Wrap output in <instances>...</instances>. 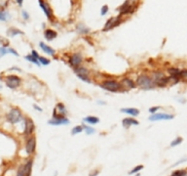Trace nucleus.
Returning a JSON list of instances; mask_svg holds the SVG:
<instances>
[{
	"mask_svg": "<svg viewBox=\"0 0 187 176\" xmlns=\"http://www.w3.org/2000/svg\"><path fill=\"white\" fill-rule=\"evenodd\" d=\"M83 121L84 122H87L89 124H96L100 122V118L95 116H86Z\"/></svg>",
	"mask_w": 187,
	"mask_h": 176,
	"instance_id": "412c9836",
	"label": "nucleus"
},
{
	"mask_svg": "<svg viewBox=\"0 0 187 176\" xmlns=\"http://www.w3.org/2000/svg\"><path fill=\"white\" fill-rule=\"evenodd\" d=\"M83 128H84V130L86 131V133H87L88 135H90V134H94V133L96 132V129L94 128V127L90 126V125H86V124H83Z\"/></svg>",
	"mask_w": 187,
	"mask_h": 176,
	"instance_id": "bb28decb",
	"label": "nucleus"
},
{
	"mask_svg": "<svg viewBox=\"0 0 187 176\" xmlns=\"http://www.w3.org/2000/svg\"><path fill=\"white\" fill-rule=\"evenodd\" d=\"M38 3H39L40 8H41V10L43 11V13L46 15L47 19L50 22H54L55 21V16L53 14L52 8L50 7V5H49L45 0H38Z\"/></svg>",
	"mask_w": 187,
	"mask_h": 176,
	"instance_id": "39448f33",
	"label": "nucleus"
},
{
	"mask_svg": "<svg viewBox=\"0 0 187 176\" xmlns=\"http://www.w3.org/2000/svg\"><path fill=\"white\" fill-rule=\"evenodd\" d=\"M26 59L27 60V61H29L30 63H32V64H35V65H37L38 67H40V62H39V60L37 59V58H35L34 56H32L31 54L30 55H27V56H26Z\"/></svg>",
	"mask_w": 187,
	"mask_h": 176,
	"instance_id": "393cba45",
	"label": "nucleus"
},
{
	"mask_svg": "<svg viewBox=\"0 0 187 176\" xmlns=\"http://www.w3.org/2000/svg\"><path fill=\"white\" fill-rule=\"evenodd\" d=\"M115 20V17H111L109 18L106 23H104V27L102 28L101 31H103V33H105V31H109L111 29H113V22H114Z\"/></svg>",
	"mask_w": 187,
	"mask_h": 176,
	"instance_id": "6ab92c4d",
	"label": "nucleus"
},
{
	"mask_svg": "<svg viewBox=\"0 0 187 176\" xmlns=\"http://www.w3.org/2000/svg\"><path fill=\"white\" fill-rule=\"evenodd\" d=\"M75 29H76V31H77L79 34H82V35H87V34H89L91 33L90 28H88L85 25V23H77L76 27H75Z\"/></svg>",
	"mask_w": 187,
	"mask_h": 176,
	"instance_id": "ddd939ff",
	"label": "nucleus"
},
{
	"mask_svg": "<svg viewBox=\"0 0 187 176\" xmlns=\"http://www.w3.org/2000/svg\"><path fill=\"white\" fill-rule=\"evenodd\" d=\"M33 108L36 110V111H42L43 110L41 109V108H40L39 106H37V105H35V104H34V105H33Z\"/></svg>",
	"mask_w": 187,
	"mask_h": 176,
	"instance_id": "a19ab883",
	"label": "nucleus"
},
{
	"mask_svg": "<svg viewBox=\"0 0 187 176\" xmlns=\"http://www.w3.org/2000/svg\"><path fill=\"white\" fill-rule=\"evenodd\" d=\"M17 176H26V172H24V165H21L20 168L18 169Z\"/></svg>",
	"mask_w": 187,
	"mask_h": 176,
	"instance_id": "72a5a7b5",
	"label": "nucleus"
},
{
	"mask_svg": "<svg viewBox=\"0 0 187 176\" xmlns=\"http://www.w3.org/2000/svg\"><path fill=\"white\" fill-rule=\"evenodd\" d=\"M70 122L69 119L66 116V117H61V118H52L50 121H48V123L51 124V125H55V126H58V125H63V124H68Z\"/></svg>",
	"mask_w": 187,
	"mask_h": 176,
	"instance_id": "f8f14e48",
	"label": "nucleus"
},
{
	"mask_svg": "<svg viewBox=\"0 0 187 176\" xmlns=\"http://www.w3.org/2000/svg\"><path fill=\"white\" fill-rule=\"evenodd\" d=\"M100 86L109 92H119L121 91L122 87H123L121 82L115 80V79H106V80H103L100 84Z\"/></svg>",
	"mask_w": 187,
	"mask_h": 176,
	"instance_id": "f03ea898",
	"label": "nucleus"
},
{
	"mask_svg": "<svg viewBox=\"0 0 187 176\" xmlns=\"http://www.w3.org/2000/svg\"><path fill=\"white\" fill-rule=\"evenodd\" d=\"M135 83H136V86L142 88L144 90H150L156 86V83L154 81V79L151 76H149L148 75H145V74L140 75L137 76Z\"/></svg>",
	"mask_w": 187,
	"mask_h": 176,
	"instance_id": "f257e3e1",
	"label": "nucleus"
},
{
	"mask_svg": "<svg viewBox=\"0 0 187 176\" xmlns=\"http://www.w3.org/2000/svg\"><path fill=\"white\" fill-rule=\"evenodd\" d=\"M158 110H160V107L155 106V107H151V108L148 110V111H149L150 114H156V111H157Z\"/></svg>",
	"mask_w": 187,
	"mask_h": 176,
	"instance_id": "c9c22d12",
	"label": "nucleus"
},
{
	"mask_svg": "<svg viewBox=\"0 0 187 176\" xmlns=\"http://www.w3.org/2000/svg\"><path fill=\"white\" fill-rule=\"evenodd\" d=\"M35 129V125H34V122L32 121L31 118H27L26 122H24V130H23V133L26 135H31L33 133Z\"/></svg>",
	"mask_w": 187,
	"mask_h": 176,
	"instance_id": "9b49d317",
	"label": "nucleus"
},
{
	"mask_svg": "<svg viewBox=\"0 0 187 176\" xmlns=\"http://www.w3.org/2000/svg\"><path fill=\"white\" fill-rule=\"evenodd\" d=\"M180 77L181 78H187V70H181V71H180Z\"/></svg>",
	"mask_w": 187,
	"mask_h": 176,
	"instance_id": "4c0bfd02",
	"label": "nucleus"
},
{
	"mask_svg": "<svg viewBox=\"0 0 187 176\" xmlns=\"http://www.w3.org/2000/svg\"><path fill=\"white\" fill-rule=\"evenodd\" d=\"M170 176H187V171L186 170H175L172 173Z\"/></svg>",
	"mask_w": 187,
	"mask_h": 176,
	"instance_id": "c85d7f7f",
	"label": "nucleus"
},
{
	"mask_svg": "<svg viewBox=\"0 0 187 176\" xmlns=\"http://www.w3.org/2000/svg\"><path fill=\"white\" fill-rule=\"evenodd\" d=\"M183 141V139L181 137H177L175 138L174 141H172V143H170V147H175V146H178L180 144H181Z\"/></svg>",
	"mask_w": 187,
	"mask_h": 176,
	"instance_id": "c756f323",
	"label": "nucleus"
},
{
	"mask_svg": "<svg viewBox=\"0 0 187 176\" xmlns=\"http://www.w3.org/2000/svg\"><path fill=\"white\" fill-rule=\"evenodd\" d=\"M135 176H140V174H136V175H135Z\"/></svg>",
	"mask_w": 187,
	"mask_h": 176,
	"instance_id": "a18cd8bd",
	"label": "nucleus"
},
{
	"mask_svg": "<svg viewBox=\"0 0 187 176\" xmlns=\"http://www.w3.org/2000/svg\"><path fill=\"white\" fill-rule=\"evenodd\" d=\"M83 63V57L80 53H73L69 56L68 58V64L72 68H76L81 66Z\"/></svg>",
	"mask_w": 187,
	"mask_h": 176,
	"instance_id": "0eeeda50",
	"label": "nucleus"
},
{
	"mask_svg": "<svg viewBox=\"0 0 187 176\" xmlns=\"http://www.w3.org/2000/svg\"><path fill=\"white\" fill-rule=\"evenodd\" d=\"M94 172L95 173H90V176H96V175L99 174V170H95Z\"/></svg>",
	"mask_w": 187,
	"mask_h": 176,
	"instance_id": "37998d69",
	"label": "nucleus"
},
{
	"mask_svg": "<svg viewBox=\"0 0 187 176\" xmlns=\"http://www.w3.org/2000/svg\"><path fill=\"white\" fill-rule=\"evenodd\" d=\"M22 18H23V20H28L29 19V14L26 11V10H22Z\"/></svg>",
	"mask_w": 187,
	"mask_h": 176,
	"instance_id": "e433bc0d",
	"label": "nucleus"
},
{
	"mask_svg": "<svg viewBox=\"0 0 187 176\" xmlns=\"http://www.w3.org/2000/svg\"><path fill=\"white\" fill-rule=\"evenodd\" d=\"M44 37L48 41H52L58 37V33L53 28H46L44 30Z\"/></svg>",
	"mask_w": 187,
	"mask_h": 176,
	"instance_id": "4468645a",
	"label": "nucleus"
},
{
	"mask_svg": "<svg viewBox=\"0 0 187 176\" xmlns=\"http://www.w3.org/2000/svg\"><path fill=\"white\" fill-rule=\"evenodd\" d=\"M141 169H143V165H137V166L134 167V168L129 172V174H131V175L136 174V173H139Z\"/></svg>",
	"mask_w": 187,
	"mask_h": 176,
	"instance_id": "7c9ffc66",
	"label": "nucleus"
},
{
	"mask_svg": "<svg viewBox=\"0 0 187 176\" xmlns=\"http://www.w3.org/2000/svg\"><path fill=\"white\" fill-rule=\"evenodd\" d=\"M8 51H9V53H11V54H13V55H15V56H19V53L16 51V50H14L13 48H8Z\"/></svg>",
	"mask_w": 187,
	"mask_h": 176,
	"instance_id": "58836bf2",
	"label": "nucleus"
},
{
	"mask_svg": "<svg viewBox=\"0 0 187 176\" xmlns=\"http://www.w3.org/2000/svg\"><path fill=\"white\" fill-rule=\"evenodd\" d=\"M7 34H8V35H10L11 37H14V36L18 35V34H23V33L22 30L16 28H10L9 29H8Z\"/></svg>",
	"mask_w": 187,
	"mask_h": 176,
	"instance_id": "5701e85b",
	"label": "nucleus"
},
{
	"mask_svg": "<svg viewBox=\"0 0 187 176\" xmlns=\"http://www.w3.org/2000/svg\"><path fill=\"white\" fill-rule=\"evenodd\" d=\"M16 2L18 3V5H19L20 7H22V3H23V0H16Z\"/></svg>",
	"mask_w": 187,
	"mask_h": 176,
	"instance_id": "79ce46f5",
	"label": "nucleus"
},
{
	"mask_svg": "<svg viewBox=\"0 0 187 176\" xmlns=\"http://www.w3.org/2000/svg\"><path fill=\"white\" fill-rule=\"evenodd\" d=\"M130 1H131L133 4H135V5H136V3L140 1V0H130Z\"/></svg>",
	"mask_w": 187,
	"mask_h": 176,
	"instance_id": "c03bdc74",
	"label": "nucleus"
},
{
	"mask_svg": "<svg viewBox=\"0 0 187 176\" xmlns=\"http://www.w3.org/2000/svg\"><path fill=\"white\" fill-rule=\"evenodd\" d=\"M109 11V7L108 5H103L101 8V16H105Z\"/></svg>",
	"mask_w": 187,
	"mask_h": 176,
	"instance_id": "473e14b6",
	"label": "nucleus"
},
{
	"mask_svg": "<svg viewBox=\"0 0 187 176\" xmlns=\"http://www.w3.org/2000/svg\"><path fill=\"white\" fill-rule=\"evenodd\" d=\"M8 19H9V14H8L7 12H5L4 8L1 7L0 8V21L6 22Z\"/></svg>",
	"mask_w": 187,
	"mask_h": 176,
	"instance_id": "b1692460",
	"label": "nucleus"
},
{
	"mask_svg": "<svg viewBox=\"0 0 187 176\" xmlns=\"http://www.w3.org/2000/svg\"><path fill=\"white\" fill-rule=\"evenodd\" d=\"M122 124L125 127V128H129L132 125H139L140 122H137L136 119L133 118V117H126L122 121Z\"/></svg>",
	"mask_w": 187,
	"mask_h": 176,
	"instance_id": "f3484780",
	"label": "nucleus"
},
{
	"mask_svg": "<svg viewBox=\"0 0 187 176\" xmlns=\"http://www.w3.org/2000/svg\"><path fill=\"white\" fill-rule=\"evenodd\" d=\"M38 60H39L40 64L43 66H48V65H50V63H51L50 60L47 59L46 57H42V56H40V57L38 58Z\"/></svg>",
	"mask_w": 187,
	"mask_h": 176,
	"instance_id": "cd10ccee",
	"label": "nucleus"
},
{
	"mask_svg": "<svg viewBox=\"0 0 187 176\" xmlns=\"http://www.w3.org/2000/svg\"><path fill=\"white\" fill-rule=\"evenodd\" d=\"M5 83L11 89H15V88L20 86L21 78L17 75H8L5 79Z\"/></svg>",
	"mask_w": 187,
	"mask_h": 176,
	"instance_id": "1a4fd4ad",
	"label": "nucleus"
},
{
	"mask_svg": "<svg viewBox=\"0 0 187 176\" xmlns=\"http://www.w3.org/2000/svg\"><path fill=\"white\" fill-rule=\"evenodd\" d=\"M31 55H32V56H34V57H35V58H37V59L40 57L39 54H38V52H37V51H35V50H32V51H31Z\"/></svg>",
	"mask_w": 187,
	"mask_h": 176,
	"instance_id": "ea45409f",
	"label": "nucleus"
},
{
	"mask_svg": "<svg viewBox=\"0 0 187 176\" xmlns=\"http://www.w3.org/2000/svg\"><path fill=\"white\" fill-rule=\"evenodd\" d=\"M83 130H84L83 125H76V126H74V127H73V128L71 129V134H72V135H76V134L81 133Z\"/></svg>",
	"mask_w": 187,
	"mask_h": 176,
	"instance_id": "a878e982",
	"label": "nucleus"
},
{
	"mask_svg": "<svg viewBox=\"0 0 187 176\" xmlns=\"http://www.w3.org/2000/svg\"><path fill=\"white\" fill-rule=\"evenodd\" d=\"M36 149V139L35 137H30L27 139L26 144V151L27 155H32L35 152Z\"/></svg>",
	"mask_w": 187,
	"mask_h": 176,
	"instance_id": "9d476101",
	"label": "nucleus"
},
{
	"mask_svg": "<svg viewBox=\"0 0 187 176\" xmlns=\"http://www.w3.org/2000/svg\"><path fill=\"white\" fill-rule=\"evenodd\" d=\"M67 114L66 108L62 103H58L56 108L53 111V118H61V117H66Z\"/></svg>",
	"mask_w": 187,
	"mask_h": 176,
	"instance_id": "423d86ee",
	"label": "nucleus"
},
{
	"mask_svg": "<svg viewBox=\"0 0 187 176\" xmlns=\"http://www.w3.org/2000/svg\"><path fill=\"white\" fill-rule=\"evenodd\" d=\"M135 7H136V5L133 4L130 0H126V1L120 7H118L117 10L119 12V15L122 16V17H124V16H128V15L133 14L136 9Z\"/></svg>",
	"mask_w": 187,
	"mask_h": 176,
	"instance_id": "7ed1b4c3",
	"label": "nucleus"
},
{
	"mask_svg": "<svg viewBox=\"0 0 187 176\" xmlns=\"http://www.w3.org/2000/svg\"><path fill=\"white\" fill-rule=\"evenodd\" d=\"M9 53V51H8V49L6 47H0V58L1 57H3L4 55H6V54H8Z\"/></svg>",
	"mask_w": 187,
	"mask_h": 176,
	"instance_id": "f704fd0d",
	"label": "nucleus"
},
{
	"mask_svg": "<svg viewBox=\"0 0 187 176\" xmlns=\"http://www.w3.org/2000/svg\"><path fill=\"white\" fill-rule=\"evenodd\" d=\"M121 113L132 116H137L140 115V110L136 108H122Z\"/></svg>",
	"mask_w": 187,
	"mask_h": 176,
	"instance_id": "dca6fc26",
	"label": "nucleus"
},
{
	"mask_svg": "<svg viewBox=\"0 0 187 176\" xmlns=\"http://www.w3.org/2000/svg\"><path fill=\"white\" fill-rule=\"evenodd\" d=\"M77 76H78V78H80L81 80H83V81H85V82H87V83H91L92 81H91V79H90V77H89V75H77Z\"/></svg>",
	"mask_w": 187,
	"mask_h": 176,
	"instance_id": "2f4dec72",
	"label": "nucleus"
},
{
	"mask_svg": "<svg viewBox=\"0 0 187 176\" xmlns=\"http://www.w3.org/2000/svg\"><path fill=\"white\" fill-rule=\"evenodd\" d=\"M73 70H74V73L77 75H89L90 74V70H89L87 68L83 67V66H79V67H76V68H73Z\"/></svg>",
	"mask_w": 187,
	"mask_h": 176,
	"instance_id": "aec40b11",
	"label": "nucleus"
},
{
	"mask_svg": "<svg viewBox=\"0 0 187 176\" xmlns=\"http://www.w3.org/2000/svg\"><path fill=\"white\" fill-rule=\"evenodd\" d=\"M174 117H175L174 115L160 113V114H152L148 119L150 122H159V121H170V119H174Z\"/></svg>",
	"mask_w": 187,
	"mask_h": 176,
	"instance_id": "6e6552de",
	"label": "nucleus"
},
{
	"mask_svg": "<svg viewBox=\"0 0 187 176\" xmlns=\"http://www.w3.org/2000/svg\"><path fill=\"white\" fill-rule=\"evenodd\" d=\"M121 84L123 87H126L127 89H135V88L136 87V83L130 77H124L123 79H122Z\"/></svg>",
	"mask_w": 187,
	"mask_h": 176,
	"instance_id": "2eb2a0df",
	"label": "nucleus"
},
{
	"mask_svg": "<svg viewBox=\"0 0 187 176\" xmlns=\"http://www.w3.org/2000/svg\"><path fill=\"white\" fill-rule=\"evenodd\" d=\"M32 159H29L26 163H24V172H26V176H30L31 175V170H32Z\"/></svg>",
	"mask_w": 187,
	"mask_h": 176,
	"instance_id": "4be33fe9",
	"label": "nucleus"
},
{
	"mask_svg": "<svg viewBox=\"0 0 187 176\" xmlns=\"http://www.w3.org/2000/svg\"><path fill=\"white\" fill-rule=\"evenodd\" d=\"M39 46H40V48L43 50V52H45L46 54H48V55H51V56H55V54H56V50L54 49V48H52L51 46H49V45H47L46 43H44V42H39Z\"/></svg>",
	"mask_w": 187,
	"mask_h": 176,
	"instance_id": "a211bd4d",
	"label": "nucleus"
},
{
	"mask_svg": "<svg viewBox=\"0 0 187 176\" xmlns=\"http://www.w3.org/2000/svg\"><path fill=\"white\" fill-rule=\"evenodd\" d=\"M6 118L11 124H16V123H18L22 121V113L19 109L14 108V109H11V111L7 114Z\"/></svg>",
	"mask_w": 187,
	"mask_h": 176,
	"instance_id": "20e7f679",
	"label": "nucleus"
}]
</instances>
